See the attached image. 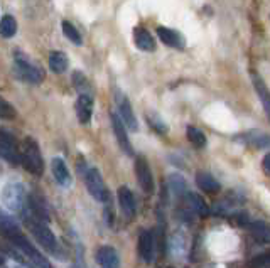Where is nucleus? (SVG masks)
I'll return each mask as SVG.
<instances>
[{"label": "nucleus", "instance_id": "nucleus-1", "mask_svg": "<svg viewBox=\"0 0 270 268\" xmlns=\"http://www.w3.org/2000/svg\"><path fill=\"white\" fill-rule=\"evenodd\" d=\"M26 224L31 230V233H33L34 239L46 250V252L54 255L56 258H58V256L61 258V248H59L58 239H56V236L52 235V231L44 224V221L31 218V220H26Z\"/></svg>", "mask_w": 270, "mask_h": 268}, {"label": "nucleus", "instance_id": "nucleus-2", "mask_svg": "<svg viewBox=\"0 0 270 268\" xmlns=\"http://www.w3.org/2000/svg\"><path fill=\"white\" fill-rule=\"evenodd\" d=\"M7 238H9L10 241L17 246V250H19V252L26 256L27 265H31L33 268H52L51 263L48 262V258L42 256V253L37 252V250H35L34 246L29 243V239H27L19 230L14 231L12 235H9Z\"/></svg>", "mask_w": 270, "mask_h": 268}, {"label": "nucleus", "instance_id": "nucleus-3", "mask_svg": "<svg viewBox=\"0 0 270 268\" xmlns=\"http://www.w3.org/2000/svg\"><path fill=\"white\" fill-rule=\"evenodd\" d=\"M20 164L24 165V169L27 172H31L34 175H41L42 169H44L39 145L35 143V140L29 139V137L24 140L22 149H20Z\"/></svg>", "mask_w": 270, "mask_h": 268}, {"label": "nucleus", "instance_id": "nucleus-4", "mask_svg": "<svg viewBox=\"0 0 270 268\" xmlns=\"http://www.w3.org/2000/svg\"><path fill=\"white\" fill-rule=\"evenodd\" d=\"M26 188L20 182H10L0 192L2 204L10 211V213H22L26 206Z\"/></svg>", "mask_w": 270, "mask_h": 268}, {"label": "nucleus", "instance_id": "nucleus-5", "mask_svg": "<svg viewBox=\"0 0 270 268\" xmlns=\"http://www.w3.org/2000/svg\"><path fill=\"white\" fill-rule=\"evenodd\" d=\"M14 75H16L17 79L26 81V83L31 84H37L42 81L44 78V73L34 66L33 63H29L22 54L16 56V63H14Z\"/></svg>", "mask_w": 270, "mask_h": 268}, {"label": "nucleus", "instance_id": "nucleus-6", "mask_svg": "<svg viewBox=\"0 0 270 268\" xmlns=\"http://www.w3.org/2000/svg\"><path fill=\"white\" fill-rule=\"evenodd\" d=\"M84 184H86L88 192L93 196V199H97L98 203H108L110 201V192L105 186L101 174L98 169H88L84 174Z\"/></svg>", "mask_w": 270, "mask_h": 268}, {"label": "nucleus", "instance_id": "nucleus-7", "mask_svg": "<svg viewBox=\"0 0 270 268\" xmlns=\"http://www.w3.org/2000/svg\"><path fill=\"white\" fill-rule=\"evenodd\" d=\"M0 155L10 164H20V150L17 147V139L9 130L0 128Z\"/></svg>", "mask_w": 270, "mask_h": 268}, {"label": "nucleus", "instance_id": "nucleus-8", "mask_svg": "<svg viewBox=\"0 0 270 268\" xmlns=\"http://www.w3.org/2000/svg\"><path fill=\"white\" fill-rule=\"evenodd\" d=\"M135 175H137V182L145 194L154 192V177H152V171L149 167V162L144 157L135 158Z\"/></svg>", "mask_w": 270, "mask_h": 268}, {"label": "nucleus", "instance_id": "nucleus-9", "mask_svg": "<svg viewBox=\"0 0 270 268\" xmlns=\"http://www.w3.org/2000/svg\"><path fill=\"white\" fill-rule=\"evenodd\" d=\"M138 256H140L142 262L151 263L154 260V253H155V236L152 231L144 230L138 236Z\"/></svg>", "mask_w": 270, "mask_h": 268}, {"label": "nucleus", "instance_id": "nucleus-10", "mask_svg": "<svg viewBox=\"0 0 270 268\" xmlns=\"http://www.w3.org/2000/svg\"><path fill=\"white\" fill-rule=\"evenodd\" d=\"M110 120H112L113 133H115L117 142H118L120 149H122L127 155H134L132 143H130L129 135H127V130H125V123L122 122V118H120V115H117V113H110Z\"/></svg>", "mask_w": 270, "mask_h": 268}, {"label": "nucleus", "instance_id": "nucleus-11", "mask_svg": "<svg viewBox=\"0 0 270 268\" xmlns=\"http://www.w3.org/2000/svg\"><path fill=\"white\" fill-rule=\"evenodd\" d=\"M117 105H118V111H120V118L125 123V126H129L132 132H137L138 130V123H137V116H135L132 105H130L129 98L123 96L120 91H117Z\"/></svg>", "mask_w": 270, "mask_h": 268}, {"label": "nucleus", "instance_id": "nucleus-12", "mask_svg": "<svg viewBox=\"0 0 270 268\" xmlns=\"http://www.w3.org/2000/svg\"><path fill=\"white\" fill-rule=\"evenodd\" d=\"M238 140L250 147H255V149H267V147H270V135L260 132V130H248V132L241 133L238 137Z\"/></svg>", "mask_w": 270, "mask_h": 268}, {"label": "nucleus", "instance_id": "nucleus-13", "mask_svg": "<svg viewBox=\"0 0 270 268\" xmlns=\"http://www.w3.org/2000/svg\"><path fill=\"white\" fill-rule=\"evenodd\" d=\"M76 115L81 125H88L90 123L91 115H93V100H91L90 95L86 93L80 95V98L76 101Z\"/></svg>", "mask_w": 270, "mask_h": 268}, {"label": "nucleus", "instance_id": "nucleus-14", "mask_svg": "<svg viewBox=\"0 0 270 268\" xmlns=\"http://www.w3.org/2000/svg\"><path fill=\"white\" fill-rule=\"evenodd\" d=\"M250 75H252L253 88H255V91H257L258 98H260L262 107H264L265 113H267V116H269V122H270V90L267 88V84H265V81L260 78V75H257L255 71H252Z\"/></svg>", "mask_w": 270, "mask_h": 268}, {"label": "nucleus", "instance_id": "nucleus-15", "mask_svg": "<svg viewBox=\"0 0 270 268\" xmlns=\"http://www.w3.org/2000/svg\"><path fill=\"white\" fill-rule=\"evenodd\" d=\"M51 171H52V175H54L56 182H58L59 186H63V188H69L73 181H71V174H69V171H68V165L65 164V160H63L61 157L52 158Z\"/></svg>", "mask_w": 270, "mask_h": 268}, {"label": "nucleus", "instance_id": "nucleus-16", "mask_svg": "<svg viewBox=\"0 0 270 268\" xmlns=\"http://www.w3.org/2000/svg\"><path fill=\"white\" fill-rule=\"evenodd\" d=\"M118 204H120V209H122V213L125 214L127 218H132L135 216V211H137V204H135V197L132 191H130L129 188H125V186H122V188L118 189Z\"/></svg>", "mask_w": 270, "mask_h": 268}, {"label": "nucleus", "instance_id": "nucleus-17", "mask_svg": "<svg viewBox=\"0 0 270 268\" xmlns=\"http://www.w3.org/2000/svg\"><path fill=\"white\" fill-rule=\"evenodd\" d=\"M97 262L103 268H120V256L112 246H101L97 252Z\"/></svg>", "mask_w": 270, "mask_h": 268}, {"label": "nucleus", "instance_id": "nucleus-18", "mask_svg": "<svg viewBox=\"0 0 270 268\" xmlns=\"http://www.w3.org/2000/svg\"><path fill=\"white\" fill-rule=\"evenodd\" d=\"M157 36L166 46H169V47H177V49L184 47V39L177 31L161 26V27H157Z\"/></svg>", "mask_w": 270, "mask_h": 268}, {"label": "nucleus", "instance_id": "nucleus-19", "mask_svg": "<svg viewBox=\"0 0 270 268\" xmlns=\"http://www.w3.org/2000/svg\"><path fill=\"white\" fill-rule=\"evenodd\" d=\"M134 41H135V46H137L140 51L152 52L155 49L154 37H152L151 32H149L147 29H144V27H137V29L134 31Z\"/></svg>", "mask_w": 270, "mask_h": 268}, {"label": "nucleus", "instance_id": "nucleus-20", "mask_svg": "<svg viewBox=\"0 0 270 268\" xmlns=\"http://www.w3.org/2000/svg\"><path fill=\"white\" fill-rule=\"evenodd\" d=\"M196 184L198 188L202 189L204 192L208 194H216L221 189V186H219V182L216 181L215 177H213L211 174H208V172H198L196 174Z\"/></svg>", "mask_w": 270, "mask_h": 268}, {"label": "nucleus", "instance_id": "nucleus-21", "mask_svg": "<svg viewBox=\"0 0 270 268\" xmlns=\"http://www.w3.org/2000/svg\"><path fill=\"white\" fill-rule=\"evenodd\" d=\"M186 199H187V204H189L191 211H194L198 216H201V218L209 216V206L206 204V201L202 199L200 194L187 192L186 194Z\"/></svg>", "mask_w": 270, "mask_h": 268}, {"label": "nucleus", "instance_id": "nucleus-22", "mask_svg": "<svg viewBox=\"0 0 270 268\" xmlns=\"http://www.w3.org/2000/svg\"><path fill=\"white\" fill-rule=\"evenodd\" d=\"M247 228L250 231V235L258 243H270V226L267 223H264V221H253Z\"/></svg>", "mask_w": 270, "mask_h": 268}, {"label": "nucleus", "instance_id": "nucleus-23", "mask_svg": "<svg viewBox=\"0 0 270 268\" xmlns=\"http://www.w3.org/2000/svg\"><path fill=\"white\" fill-rule=\"evenodd\" d=\"M29 207H31V213L34 214L35 220H41V221H49V213L46 209V204L42 199H39V196H34L31 194L29 196Z\"/></svg>", "mask_w": 270, "mask_h": 268}, {"label": "nucleus", "instance_id": "nucleus-24", "mask_svg": "<svg viewBox=\"0 0 270 268\" xmlns=\"http://www.w3.org/2000/svg\"><path fill=\"white\" fill-rule=\"evenodd\" d=\"M49 68H51V71L56 73V75H63L68 69V58L65 52H61V51L51 52V54H49Z\"/></svg>", "mask_w": 270, "mask_h": 268}, {"label": "nucleus", "instance_id": "nucleus-25", "mask_svg": "<svg viewBox=\"0 0 270 268\" xmlns=\"http://www.w3.org/2000/svg\"><path fill=\"white\" fill-rule=\"evenodd\" d=\"M17 32V22L12 16H3V19L0 20V36L10 39L14 37Z\"/></svg>", "mask_w": 270, "mask_h": 268}, {"label": "nucleus", "instance_id": "nucleus-26", "mask_svg": "<svg viewBox=\"0 0 270 268\" xmlns=\"http://www.w3.org/2000/svg\"><path fill=\"white\" fill-rule=\"evenodd\" d=\"M186 135H187V140H189L194 147H198V149L206 147V135L200 128H196V126H187Z\"/></svg>", "mask_w": 270, "mask_h": 268}, {"label": "nucleus", "instance_id": "nucleus-27", "mask_svg": "<svg viewBox=\"0 0 270 268\" xmlns=\"http://www.w3.org/2000/svg\"><path fill=\"white\" fill-rule=\"evenodd\" d=\"M169 188H170V191L176 194V196H184V194H187L186 181H184V179L177 174H172L169 177Z\"/></svg>", "mask_w": 270, "mask_h": 268}, {"label": "nucleus", "instance_id": "nucleus-28", "mask_svg": "<svg viewBox=\"0 0 270 268\" xmlns=\"http://www.w3.org/2000/svg\"><path fill=\"white\" fill-rule=\"evenodd\" d=\"M63 32H65V36L69 39L73 44H76V46L83 44V37H81V34L78 32L76 27H74L71 22H68V20H65V22H63Z\"/></svg>", "mask_w": 270, "mask_h": 268}, {"label": "nucleus", "instance_id": "nucleus-29", "mask_svg": "<svg viewBox=\"0 0 270 268\" xmlns=\"http://www.w3.org/2000/svg\"><path fill=\"white\" fill-rule=\"evenodd\" d=\"M16 110L10 103H7L3 98H0V118H5V120H12L16 118Z\"/></svg>", "mask_w": 270, "mask_h": 268}, {"label": "nucleus", "instance_id": "nucleus-30", "mask_svg": "<svg viewBox=\"0 0 270 268\" xmlns=\"http://www.w3.org/2000/svg\"><path fill=\"white\" fill-rule=\"evenodd\" d=\"M250 265L255 268H270V252L255 256V258L250 262Z\"/></svg>", "mask_w": 270, "mask_h": 268}, {"label": "nucleus", "instance_id": "nucleus-31", "mask_svg": "<svg viewBox=\"0 0 270 268\" xmlns=\"http://www.w3.org/2000/svg\"><path fill=\"white\" fill-rule=\"evenodd\" d=\"M73 81H74V86H76L78 90L81 91V95H83V91L86 90V79H84V76L81 75V73L76 71V73H74V76H73ZM84 93H86V91H84Z\"/></svg>", "mask_w": 270, "mask_h": 268}, {"label": "nucleus", "instance_id": "nucleus-32", "mask_svg": "<svg viewBox=\"0 0 270 268\" xmlns=\"http://www.w3.org/2000/svg\"><path fill=\"white\" fill-rule=\"evenodd\" d=\"M250 223H252L250 216H248L247 213H238V214H235V224H238V226H245V228H247Z\"/></svg>", "mask_w": 270, "mask_h": 268}, {"label": "nucleus", "instance_id": "nucleus-33", "mask_svg": "<svg viewBox=\"0 0 270 268\" xmlns=\"http://www.w3.org/2000/svg\"><path fill=\"white\" fill-rule=\"evenodd\" d=\"M73 268H86V263L83 260V248H81V245L76 246V262H74Z\"/></svg>", "mask_w": 270, "mask_h": 268}, {"label": "nucleus", "instance_id": "nucleus-34", "mask_svg": "<svg viewBox=\"0 0 270 268\" xmlns=\"http://www.w3.org/2000/svg\"><path fill=\"white\" fill-rule=\"evenodd\" d=\"M149 123H151V125L154 126L155 132H161V133L166 132V125H164V123H161L159 116H149Z\"/></svg>", "mask_w": 270, "mask_h": 268}, {"label": "nucleus", "instance_id": "nucleus-35", "mask_svg": "<svg viewBox=\"0 0 270 268\" xmlns=\"http://www.w3.org/2000/svg\"><path fill=\"white\" fill-rule=\"evenodd\" d=\"M262 167H264V171L270 175V154H267L264 157V160H262Z\"/></svg>", "mask_w": 270, "mask_h": 268}, {"label": "nucleus", "instance_id": "nucleus-36", "mask_svg": "<svg viewBox=\"0 0 270 268\" xmlns=\"http://www.w3.org/2000/svg\"><path fill=\"white\" fill-rule=\"evenodd\" d=\"M3 265V256H0V267Z\"/></svg>", "mask_w": 270, "mask_h": 268}, {"label": "nucleus", "instance_id": "nucleus-37", "mask_svg": "<svg viewBox=\"0 0 270 268\" xmlns=\"http://www.w3.org/2000/svg\"><path fill=\"white\" fill-rule=\"evenodd\" d=\"M169 268H172V267H169Z\"/></svg>", "mask_w": 270, "mask_h": 268}, {"label": "nucleus", "instance_id": "nucleus-38", "mask_svg": "<svg viewBox=\"0 0 270 268\" xmlns=\"http://www.w3.org/2000/svg\"><path fill=\"white\" fill-rule=\"evenodd\" d=\"M17 268H19V267H17Z\"/></svg>", "mask_w": 270, "mask_h": 268}]
</instances>
